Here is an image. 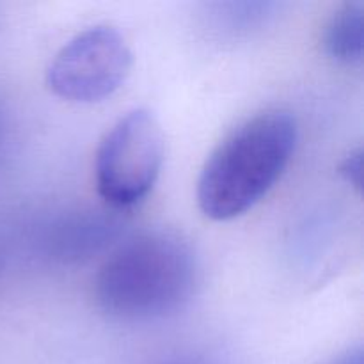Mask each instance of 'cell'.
<instances>
[{
  "label": "cell",
  "mask_w": 364,
  "mask_h": 364,
  "mask_svg": "<svg viewBox=\"0 0 364 364\" xmlns=\"http://www.w3.org/2000/svg\"><path fill=\"white\" fill-rule=\"evenodd\" d=\"M130 70L132 52L123 36L98 25L60 48L46 71V84L68 102H102L123 85Z\"/></svg>",
  "instance_id": "obj_4"
},
{
  "label": "cell",
  "mask_w": 364,
  "mask_h": 364,
  "mask_svg": "<svg viewBox=\"0 0 364 364\" xmlns=\"http://www.w3.org/2000/svg\"><path fill=\"white\" fill-rule=\"evenodd\" d=\"M191 245L174 233L153 231L124 242L100 269V308L123 322H149L183 308L196 284Z\"/></svg>",
  "instance_id": "obj_1"
},
{
  "label": "cell",
  "mask_w": 364,
  "mask_h": 364,
  "mask_svg": "<svg viewBox=\"0 0 364 364\" xmlns=\"http://www.w3.org/2000/svg\"><path fill=\"white\" fill-rule=\"evenodd\" d=\"M327 364H364V352L361 347L348 348L347 352H343V354L334 358L333 361Z\"/></svg>",
  "instance_id": "obj_7"
},
{
  "label": "cell",
  "mask_w": 364,
  "mask_h": 364,
  "mask_svg": "<svg viewBox=\"0 0 364 364\" xmlns=\"http://www.w3.org/2000/svg\"><path fill=\"white\" fill-rule=\"evenodd\" d=\"M340 174L347 183H350L352 187H355L358 191H361V178H363V151L361 149H355L352 151L347 159L341 162L340 166Z\"/></svg>",
  "instance_id": "obj_6"
},
{
  "label": "cell",
  "mask_w": 364,
  "mask_h": 364,
  "mask_svg": "<svg viewBox=\"0 0 364 364\" xmlns=\"http://www.w3.org/2000/svg\"><path fill=\"white\" fill-rule=\"evenodd\" d=\"M364 6L347 2L331 16L323 32V48L336 63L354 66L363 60L364 52Z\"/></svg>",
  "instance_id": "obj_5"
},
{
  "label": "cell",
  "mask_w": 364,
  "mask_h": 364,
  "mask_svg": "<svg viewBox=\"0 0 364 364\" xmlns=\"http://www.w3.org/2000/svg\"><path fill=\"white\" fill-rule=\"evenodd\" d=\"M297 144V121L284 110L256 114L235 128L206 160L198 203L206 217L230 220L276 185Z\"/></svg>",
  "instance_id": "obj_2"
},
{
  "label": "cell",
  "mask_w": 364,
  "mask_h": 364,
  "mask_svg": "<svg viewBox=\"0 0 364 364\" xmlns=\"http://www.w3.org/2000/svg\"><path fill=\"white\" fill-rule=\"evenodd\" d=\"M164 162V134L151 112L137 109L121 117L96 155V187L109 205L124 208L144 199Z\"/></svg>",
  "instance_id": "obj_3"
}]
</instances>
